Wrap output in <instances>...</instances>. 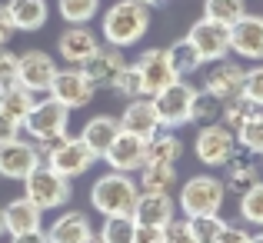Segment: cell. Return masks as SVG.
I'll list each match as a JSON object with an SVG mask.
<instances>
[{"instance_id":"cell-1","label":"cell","mask_w":263,"mask_h":243,"mask_svg":"<svg viewBox=\"0 0 263 243\" xmlns=\"http://www.w3.org/2000/svg\"><path fill=\"white\" fill-rule=\"evenodd\" d=\"M150 30V7L140 0H117L110 10H103L100 20V33L110 47H127L140 44V37H147Z\"/></svg>"},{"instance_id":"cell-2","label":"cell","mask_w":263,"mask_h":243,"mask_svg":"<svg viewBox=\"0 0 263 243\" xmlns=\"http://www.w3.org/2000/svg\"><path fill=\"white\" fill-rule=\"evenodd\" d=\"M137 200H140V183L130 173L110 170L103 177H97L93 186H90V203H93V210L103 220L107 217H134Z\"/></svg>"},{"instance_id":"cell-3","label":"cell","mask_w":263,"mask_h":243,"mask_svg":"<svg viewBox=\"0 0 263 243\" xmlns=\"http://www.w3.org/2000/svg\"><path fill=\"white\" fill-rule=\"evenodd\" d=\"M67 120H70V110L47 94L44 100H37L30 107V114L24 117V130H27V137L40 147V154L47 157L67 137Z\"/></svg>"},{"instance_id":"cell-4","label":"cell","mask_w":263,"mask_h":243,"mask_svg":"<svg viewBox=\"0 0 263 243\" xmlns=\"http://www.w3.org/2000/svg\"><path fill=\"white\" fill-rule=\"evenodd\" d=\"M227 200V183L213 173H197L180 186V210L183 217H213Z\"/></svg>"},{"instance_id":"cell-5","label":"cell","mask_w":263,"mask_h":243,"mask_svg":"<svg viewBox=\"0 0 263 243\" xmlns=\"http://www.w3.org/2000/svg\"><path fill=\"white\" fill-rule=\"evenodd\" d=\"M24 193H27V197H30L44 213H47V210H60V207H67V203H70V197H73L70 180H67L64 173H57L47 160L27 173Z\"/></svg>"},{"instance_id":"cell-6","label":"cell","mask_w":263,"mask_h":243,"mask_svg":"<svg viewBox=\"0 0 263 243\" xmlns=\"http://www.w3.org/2000/svg\"><path fill=\"white\" fill-rule=\"evenodd\" d=\"M193 94L197 87L186 80H174L170 87H163L160 94H154V110L160 117V127L163 130H180L190 123V107H193Z\"/></svg>"},{"instance_id":"cell-7","label":"cell","mask_w":263,"mask_h":243,"mask_svg":"<svg viewBox=\"0 0 263 243\" xmlns=\"http://www.w3.org/2000/svg\"><path fill=\"white\" fill-rule=\"evenodd\" d=\"M47 94H50L57 103H64L67 110H80V107H87V103L93 100L97 87L90 83V77L80 70V67H57Z\"/></svg>"},{"instance_id":"cell-8","label":"cell","mask_w":263,"mask_h":243,"mask_svg":"<svg viewBox=\"0 0 263 243\" xmlns=\"http://www.w3.org/2000/svg\"><path fill=\"white\" fill-rule=\"evenodd\" d=\"M193 150H197V160L203 166H223L237 150V134L223 123H203L197 130Z\"/></svg>"},{"instance_id":"cell-9","label":"cell","mask_w":263,"mask_h":243,"mask_svg":"<svg viewBox=\"0 0 263 243\" xmlns=\"http://www.w3.org/2000/svg\"><path fill=\"white\" fill-rule=\"evenodd\" d=\"M44 160L50 163L57 173H64L67 180H73V177H84L87 170H93V163L100 160V157H97L80 137H64V140H60Z\"/></svg>"},{"instance_id":"cell-10","label":"cell","mask_w":263,"mask_h":243,"mask_svg":"<svg viewBox=\"0 0 263 243\" xmlns=\"http://www.w3.org/2000/svg\"><path fill=\"white\" fill-rule=\"evenodd\" d=\"M186 40L197 47V53L203 57V64H217V60L230 57V27L217 24V20L200 17L197 24L186 30Z\"/></svg>"},{"instance_id":"cell-11","label":"cell","mask_w":263,"mask_h":243,"mask_svg":"<svg viewBox=\"0 0 263 243\" xmlns=\"http://www.w3.org/2000/svg\"><path fill=\"white\" fill-rule=\"evenodd\" d=\"M134 67H137V73H140L143 97H154V94H160L163 87H170L174 80H180L174 73V67H170V57H167L163 47H147V50L134 60Z\"/></svg>"},{"instance_id":"cell-12","label":"cell","mask_w":263,"mask_h":243,"mask_svg":"<svg viewBox=\"0 0 263 243\" xmlns=\"http://www.w3.org/2000/svg\"><path fill=\"white\" fill-rule=\"evenodd\" d=\"M44 163V154H40L37 143L30 140H10V143H0V177L7 180H27V173L33 166Z\"/></svg>"},{"instance_id":"cell-13","label":"cell","mask_w":263,"mask_h":243,"mask_svg":"<svg viewBox=\"0 0 263 243\" xmlns=\"http://www.w3.org/2000/svg\"><path fill=\"white\" fill-rule=\"evenodd\" d=\"M97 50H100V40L87 24H67V30L57 37V53L70 67H84Z\"/></svg>"},{"instance_id":"cell-14","label":"cell","mask_w":263,"mask_h":243,"mask_svg":"<svg viewBox=\"0 0 263 243\" xmlns=\"http://www.w3.org/2000/svg\"><path fill=\"white\" fill-rule=\"evenodd\" d=\"M57 73V64L47 50H24L17 57V83L27 87L30 94H40V90H50V80Z\"/></svg>"},{"instance_id":"cell-15","label":"cell","mask_w":263,"mask_h":243,"mask_svg":"<svg viewBox=\"0 0 263 243\" xmlns=\"http://www.w3.org/2000/svg\"><path fill=\"white\" fill-rule=\"evenodd\" d=\"M103 160H107V166H110V170H117V173L143 170V163H147V140H143V137H134V134H123V130H120V137L107 147Z\"/></svg>"},{"instance_id":"cell-16","label":"cell","mask_w":263,"mask_h":243,"mask_svg":"<svg viewBox=\"0 0 263 243\" xmlns=\"http://www.w3.org/2000/svg\"><path fill=\"white\" fill-rule=\"evenodd\" d=\"M230 50L243 60H263V17L247 10L230 27Z\"/></svg>"},{"instance_id":"cell-17","label":"cell","mask_w":263,"mask_h":243,"mask_svg":"<svg viewBox=\"0 0 263 243\" xmlns=\"http://www.w3.org/2000/svg\"><path fill=\"white\" fill-rule=\"evenodd\" d=\"M120 130L123 134H134V137H143V140H154L160 134V117L154 110V100L150 97H137V100H127V110L120 117Z\"/></svg>"},{"instance_id":"cell-18","label":"cell","mask_w":263,"mask_h":243,"mask_svg":"<svg viewBox=\"0 0 263 243\" xmlns=\"http://www.w3.org/2000/svg\"><path fill=\"white\" fill-rule=\"evenodd\" d=\"M44 210L33 203L30 197H13L10 203L4 207V230L10 237H20V233H33V230H44Z\"/></svg>"},{"instance_id":"cell-19","label":"cell","mask_w":263,"mask_h":243,"mask_svg":"<svg viewBox=\"0 0 263 243\" xmlns=\"http://www.w3.org/2000/svg\"><path fill=\"white\" fill-rule=\"evenodd\" d=\"M123 67H127L123 50H120V47H110V44H107V47H100V50H97L93 57H90L87 64L80 67V70L90 77V83H93L97 90H100V87L110 90V87H114V80H117V73H120Z\"/></svg>"},{"instance_id":"cell-20","label":"cell","mask_w":263,"mask_h":243,"mask_svg":"<svg viewBox=\"0 0 263 243\" xmlns=\"http://www.w3.org/2000/svg\"><path fill=\"white\" fill-rule=\"evenodd\" d=\"M243 77H247V70L240 64H233V60H217V64L206 70L203 90H210L220 100H230V97L243 94Z\"/></svg>"},{"instance_id":"cell-21","label":"cell","mask_w":263,"mask_h":243,"mask_svg":"<svg viewBox=\"0 0 263 243\" xmlns=\"http://www.w3.org/2000/svg\"><path fill=\"white\" fill-rule=\"evenodd\" d=\"M170 220H177V203L170 200V193H140L134 210V223L143 227H167Z\"/></svg>"},{"instance_id":"cell-22","label":"cell","mask_w":263,"mask_h":243,"mask_svg":"<svg viewBox=\"0 0 263 243\" xmlns=\"http://www.w3.org/2000/svg\"><path fill=\"white\" fill-rule=\"evenodd\" d=\"M90 237H93V227L84 210H64L47 230L50 243H87Z\"/></svg>"},{"instance_id":"cell-23","label":"cell","mask_w":263,"mask_h":243,"mask_svg":"<svg viewBox=\"0 0 263 243\" xmlns=\"http://www.w3.org/2000/svg\"><path fill=\"white\" fill-rule=\"evenodd\" d=\"M227 170V186H233V190H250L253 183H260V163H257V154H250V150L237 147L233 150V157L223 163Z\"/></svg>"},{"instance_id":"cell-24","label":"cell","mask_w":263,"mask_h":243,"mask_svg":"<svg viewBox=\"0 0 263 243\" xmlns=\"http://www.w3.org/2000/svg\"><path fill=\"white\" fill-rule=\"evenodd\" d=\"M7 13H10V24L13 30H24V33H33L47 24L50 17V7L47 0H7Z\"/></svg>"},{"instance_id":"cell-25","label":"cell","mask_w":263,"mask_h":243,"mask_svg":"<svg viewBox=\"0 0 263 243\" xmlns=\"http://www.w3.org/2000/svg\"><path fill=\"white\" fill-rule=\"evenodd\" d=\"M120 137V120L117 117H110V114H100V117H90L87 120V127L80 130V140L87 143L90 150H93L97 157L103 160V154H107V147Z\"/></svg>"},{"instance_id":"cell-26","label":"cell","mask_w":263,"mask_h":243,"mask_svg":"<svg viewBox=\"0 0 263 243\" xmlns=\"http://www.w3.org/2000/svg\"><path fill=\"white\" fill-rule=\"evenodd\" d=\"M33 103H37V94H30V90L20 87V83H7V87H0V114L10 117V120L24 123V117L30 114Z\"/></svg>"},{"instance_id":"cell-27","label":"cell","mask_w":263,"mask_h":243,"mask_svg":"<svg viewBox=\"0 0 263 243\" xmlns=\"http://www.w3.org/2000/svg\"><path fill=\"white\" fill-rule=\"evenodd\" d=\"M180 157H183V143L174 130H160L154 140H147V163H167L177 166Z\"/></svg>"},{"instance_id":"cell-28","label":"cell","mask_w":263,"mask_h":243,"mask_svg":"<svg viewBox=\"0 0 263 243\" xmlns=\"http://www.w3.org/2000/svg\"><path fill=\"white\" fill-rule=\"evenodd\" d=\"M167 57H170V67H174V73L180 80H186L190 73H197L200 67H203V57L197 53V47H193L186 37H180V40H174V44L167 47Z\"/></svg>"},{"instance_id":"cell-29","label":"cell","mask_w":263,"mask_h":243,"mask_svg":"<svg viewBox=\"0 0 263 243\" xmlns=\"http://www.w3.org/2000/svg\"><path fill=\"white\" fill-rule=\"evenodd\" d=\"M137 183H140V193H170L177 183V170L167 163H143Z\"/></svg>"},{"instance_id":"cell-30","label":"cell","mask_w":263,"mask_h":243,"mask_svg":"<svg viewBox=\"0 0 263 243\" xmlns=\"http://www.w3.org/2000/svg\"><path fill=\"white\" fill-rule=\"evenodd\" d=\"M220 117H223V100L220 97H213L210 90L200 87L197 94H193V107H190V123H220Z\"/></svg>"},{"instance_id":"cell-31","label":"cell","mask_w":263,"mask_h":243,"mask_svg":"<svg viewBox=\"0 0 263 243\" xmlns=\"http://www.w3.org/2000/svg\"><path fill=\"white\" fill-rule=\"evenodd\" d=\"M257 110L260 107L250 100V97L237 94V97H230V100H223V117H220V123H223V127H230L233 134H237V127H243V123L250 120Z\"/></svg>"},{"instance_id":"cell-32","label":"cell","mask_w":263,"mask_h":243,"mask_svg":"<svg viewBox=\"0 0 263 243\" xmlns=\"http://www.w3.org/2000/svg\"><path fill=\"white\" fill-rule=\"evenodd\" d=\"M243 13H247L243 0H206L203 4V17L217 20V24H223V27H233Z\"/></svg>"},{"instance_id":"cell-33","label":"cell","mask_w":263,"mask_h":243,"mask_svg":"<svg viewBox=\"0 0 263 243\" xmlns=\"http://www.w3.org/2000/svg\"><path fill=\"white\" fill-rule=\"evenodd\" d=\"M57 13L67 24H90L100 13V0H57Z\"/></svg>"},{"instance_id":"cell-34","label":"cell","mask_w":263,"mask_h":243,"mask_svg":"<svg viewBox=\"0 0 263 243\" xmlns=\"http://www.w3.org/2000/svg\"><path fill=\"white\" fill-rule=\"evenodd\" d=\"M237 147H243V150H250V154L263 157V107L243 123V127H237Z\"/></svg>"},{"instance_id":"cell-35","label":"cell","mask_w":263,"mask_h":243,"mask_svg":"<svg viewBox=\"0 0 263 243\" xmlns=\"http://www.w3.org/2000/svg\"><path fill=\"white\" fill-rule=\"evenodd\" d=\"M134 233H137L134 217H107V223L100 227L97 237L103 243H134Z\"/></svg>"},{"instance_id":"cell-36","label":"cell","mask_w":263,"mask_h":243,"mask_svg":"<svg viewBox=\"0 0 263 243\" xmlns=\"http://www.w3.org/2000/svg\"><path fill=\"white\" fill-rule=\"evenodd\" d=\"M186 223H190V233L197 237V243H217L227 220L220 213H213V217H186Z\"/></svg>"},{"instance_id":"cell-37","label":"cell","mask_w":263,"mask_h":243,"mask_svg":"<svg viewBox=\"0 0 263 243\" xmlns=\"http://www.w3.org/2000/svg\"><path fill=\"white\" fill-rule=\"evenodd\" d=\"M240 217H243V223L263 227V180L253 183L250 190H243V197H240Z\"/></svg>"},{"instance_id":"cell-38","label":"cell","mask_w":263,"mask_h":243,"mask_svg":"<svg viewBox=\"0 0 263 243\" xmlns=\"http://www.w3.org/2000/svg\"><path fill=\"white\" fill-rule=\"evenodd\" d=\"M114 90L117 97H123V100H137V97H143V83H140V73H137V67L134 64H127L120 73H117V80H114Z\"/></svg>"},{"instance_id":"cell-39","label":"cell","mask_w":263,"mask_h":243,"mask_svg":"<svg viewBox=\"0 0 263 243\" xmlns=\"http://www.w3.org/2000/svg\"><path fill=\"white\" fill-rule=\"evenodd\" d=\"M243 97H250L257 107H263V64H257L253 70H247V77H243Z\"/></svg>"},{"instance_id":"cell-40","label":"cell","mask_w":263,"mask_h":243,"mask_svg":"<svg viewBox=\"0 0 263 243\" xmlns=\"http://www.w3.org/2000/svg\"><path fill=\"white\" fill-rule=\"evenodd\" d=\"M163 243H197V237L190 233V223L186 220H170L163 227Z\"/></svg>"},{"instance_id":"cell-41","label":"cell","mask_w":263,"mask_h":243,"mask_svg":"<svg viewBox=\"0 0 263 243\" xmlns=\"http://www.w3.org/2000/svg\"><path fill=\"white\" fill-rule=\"evenodd\" d=\"M7 83H17V53L0 47V87H7Z\"/></svg>"},{"instance_id":"cell-42","label":"cell","mask_w":263,"mask_h":243,"mask_svg":"<svg viewBox=\"0 0 263 243\" xmlns=\"http://www.w3.org/2000/svg\"><path fill=\"white\" fill-rule=\"evenodd\" d=\"M20 130H24V123H20V120H10V117H4V114H0V143L17 140V137H20Z\"/></svg>"},{"instance_id":"cell-43","label":"cell","mask_w":263,"mask_h":243,"mask_svg":"<svg viewBox=\"0 0 263 243\" xmlns=\"http://www.w3.org/2000/svg\"><path fill=\"white\" fill-rule=\"evenodd\" d=\"M250 237H253V233H247L243 227H233V223H227L217 243H250Z\"/></svg>"},{"instance_id":"cell-44","label":"cell","mask_w":263,"mask_h":243,"mask_svg":"<svg viewBox=\"0 0 263 243\" xmlns=\"http://www.w3.org/2000/svg\"><path fill=\"white\" fill-rule=\"evenodd\" d=\"M134 243H163V230H160V227H143V223H137Z\"/></svg>"},{"instance_id":"cell-45","label":"cell","mask_w":263,"mask_h":243,"mask_svg":"<svg viewBox=\"0 0 263 243\" xmlns=\"http://www.w3.org/2000/svg\"><path fill=\"white\" fill-rule=\"evenodd\" d=\"M13 33L17 30H13V24H10V13H7V7H0V47H4Z\"/></svg>"},{"instance_id":"cell-46","label":"cell","mask_w":263,"mask_h":243,"mask_svg":"<svg viewBox=\"0 0 263 243\" xmlns=\"http://www.w3.org/2000/svg\"><path fill=\"white\" fill-rule=\"evenodd\" d=\"M10 243H50L44 230H33V233H20V237H10Z\"/></svg>"},{"instance_id":"cell-47","label":"cell","mask_w":263,"mask_h":243,"mask_svg":"<svg viewBox=\"0 0 263 243\" xmlns=\"http://www.w3.org/2000/svg\"><path fill=\"white\" fill-rule=\"evenodd\" d=\"M140 4H147L150 10H154V7H163V4H167V0H140Z\"/></svg>"},{"instance_id":"cell-48","label":"cell","mask_w":263,"mask_h":243,"mask_svg":"<svg viewBox=\"0 0 263 243\" xmlns=\"http://www.w3.org/2000/svg\"><path fill=\"white\" fill-rule=\"evenodd\" d=\"M250 243H263V227H260V233H253V237H250Z\"/></svg>"},{"instance_id":"cell-49","label":"cell","mask_w":263,"mask_h":243,"mask_svg":"<svg viewBox=\"0 0 263 243\" xmlns=\"http://www.w3.org/2000/svg\"><path fill=\"white\" fill-rule=\"evenodd\" d=\"M4 233H7V230H4V210H0V237H4Z\"/></svg>"},{"instance_id":"cell-50","label":"cell","mask_w":263,"mask_h":243,"mask_svg":"<svg viewBox=\"0 0 263 243\" xmlns=\"http://www.w3.org/2000/svg\"><path fill=\"white\" fill-rule=\"evenodd\" d=\"M87 243H103V240H100V237H97V233H93V237H90Z\"/></svg>"}]
</instances>
